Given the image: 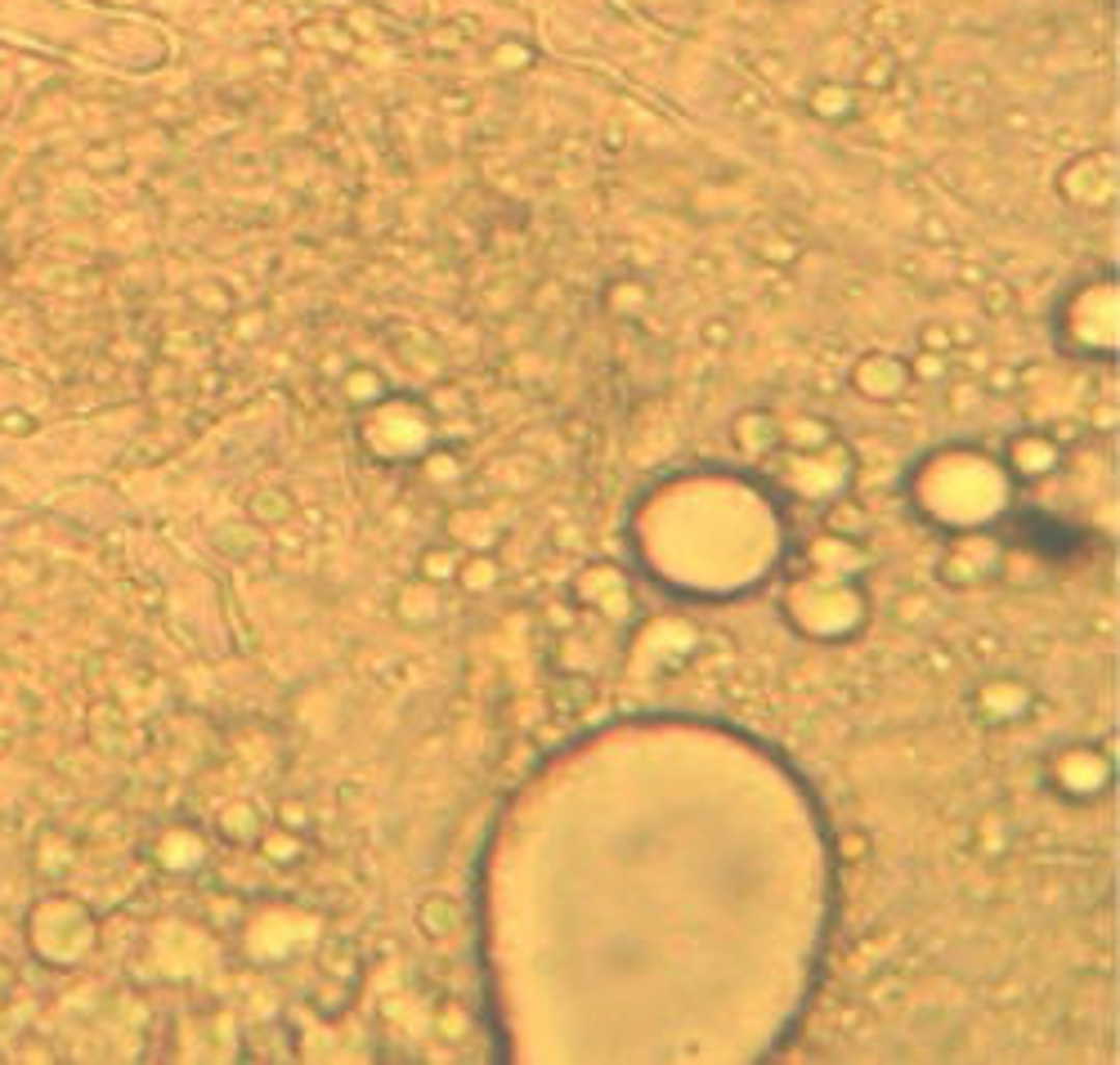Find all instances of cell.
<instances>
[{
	"label": "cell",
	"mask_w": 1120,
	"mask_h": 1065,
	"mask_svg": "<svg viewBox=\"0 0 1120 1065\" xmlns=\"http://www.w3.org/2000/svg\"><path fill=\"white\" fill-rule=\"evenodd\" d=\"M462 556L466 551L458 546V542H448V546H431V551H421V560H417V573H421V582H453L458 578V564H462Z\"/></svg>",
	"instance_id": "1"
},
{
	"label": "cell",
	"mask_w": 1120,
	"mask_h": 1065,
	"mask_svg": "<svg viewBox=\"0 0 1120 1065\" xmlns=\"http://www.w3.org/2000/svg\"><path fill=\"white\" fill-rule=\"evenodd\" d=\"M453 582H462L466 591H493L502 582L498 560H493V556H462L458 578H453Z\"/></svg>",
	"instance_id": "2"
},
{
	"label": "cell",
	"mask_w": 1120,
	"mask_h": 1065,
	"mask_svg": "<svg viewBox=\"0 0 1120 1065\" xmlns=\"http://www.w3.org/2000/svg\"><path fill=\"white\" fill-rule=\"evenodd\" d=\"M417 927L427 931V935H448L453 927H458V904H453L448 896L421 900V908H417Z\"/></svg>",
	"instance_id": "3"
},
{
	"label": "cell",
	"mask_w": 1120,
	"mask_h": 1065,
	"mask_svg": "<svg viewBox=\"0 0 1120 1065\" xmlns=\"http://www.w3.org/2000/svg\"><path fill=\"white\" fill-rule=\"evenodd\" d=\"M829 529H839V537H861L865 533V510L839 502V506L829 510Z\"/></svg>",
	"instance_id": "4"
}]
</instances>
